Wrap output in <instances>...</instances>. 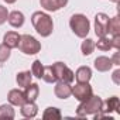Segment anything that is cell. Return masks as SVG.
I'll use <instances>...</instances> for the list:
<instances>
[{"label": "cell", "instance_id": "obj_18", "mask_svg": "<svg viewBox=\"0 0 120 120\" xmlns=\"http://www.w3.org/2000/svg\"><path fill=\"white\" fill-rule=\"evenodd\" d=\"M31 81H33V74H31V71H21V72H19L17 76H16V82H17V85L21 86V88L28 86V85L31 83Z\"/></svg>", "mask_w": 120, "mask_h": 120}, {"label": "cell", "instance_id": "obj_20", "mask_svg": "<svg viewBox=\"0 0 120 120\" xmlns=\"http://www.w3.org/2000/svg\"><path fill=\"white\" fill-rule=\"evenodd\" d=\"M62 117L61 114V110H59L58 107H54V106H49L44 110L42 113V119L44 120H59Z\"/></svg>", "mask_w": 120, "mask_h": 120}, {"label": "cell", "instance_id": "obj_19", "mask_svg": "<svg viewBox=\"0 0 120 120\" xmlns=\"http://www.w3.org/2000/svg\"><path fill=\"white\" fill-rule=\"evenodd\" d=\"M16 117V112L13 109V105H0V119L2 120H13Z\"/></svg>", "mask_w": 120, "mask_h": 120}, {"label": "cell", "instance_id": "obj_28", "mask_svg": "<svg viewBox=\"0 0 120 120\" xmlns=\"http://www.w3.org/2000/svg\"><path fill=\"white\" fill-rule=\"evenodd\" d=\"M110 40H112V47H113V48H116V49L119 51V49H120V34L113 35Z\"/></svg>", "mask_w": 120, "mask_h": 120}, {"label": "cell", "instance_id": "obj_2", "mask_svg": "<svg viewBox=\"0 0 120 120\" xmlns=\"http://www.w3.org/2000/svg\"><path fill=\"white\" fill-rule=\"evenodd\" d=\"M69 27L74 31V34L79 38H86L90 31V21L85 14H74L69 19Z\"/></svg>", "mask_w": 120, "mask_h": 120}, {"label": "cell", "instance_id": "obj_21", "mask_svg": "<svg viewBox=\"0 0 120 120\" xmlns=\"http://www.w3.org/2000/svg\"><path fill=\"white\" fill-rule=\"evenodd\" d=\"M93 49H95V41L90 40V38H85V40L82 41V44H81V51H82V54H83L85 56H88V55H90V54L93 52Z\"/></svg>", "mask_w": 120, "mask_h": 120}, {"label": "cell", "instance_id": "obj_32", "mask_svg": "<svg viewBox=\"0 0 120 120\" xmlns=\"http://www.w3.org/2000/svg\"><path fill=\"white\" fill-rule=\"evenodd\" d=\"M110 2H113V3H117V2H119V0H110Z\"/></svg>", "mask_w": 120, "mask_h": 120}, {"label": "cell", "instance_id": "obj_15", "mask_svg": "<svg viewBox=\"0 0 120 120\" xmlns=\"http://www.w3.org/2000/svg\"><path fill=\"white\" fill-rule=\"evenodd\" d=\"M74 75L76 82H89L92 79V69L89 67H79L74 72Z\"/></svg>", "mask_w": 120, "mask_h": 120}, {"label": "cell", "instance_id": "obj_13", "mask_svg": "<svg viewBox=\"0 0 120 120\" xmlns=\"http://www.w3.org/2000/svg\"><path fill=\"white\" fill-rule=\"evenodd\" d=\"M7 21H9V24H10L13 28H20V27H23V24H24V21H26V17H24V14H23L21 11L14 10V11H10V13H9Z\"/></svg>", "mask_w": 120, "mask_h": 120}, {"label": "cell", "instance_id": "obj_25", "mask_svg": "<svg viewBox=\"0 0 120 120\" xmlns=\"http://www.w3.org/2000/svg\"><path fill=\"white\" fill-rule=\"evenodd\" d=\"M42 72H44V65L41 64L40 59H35V61L33 62V65H31V74H33V76L41 79L42 78Z\"/></svg>", "mask_w": 120, "mask_h": 120}, {"label": "cell", "instance_id": "obj_10", "mask_svg": "<svg viewBox=\"0 0 120 120\" xmlns=\"http://www.w3.org/2000/svg\"><path fill=\"white\" fill-rule=\"evenodd\" d=\"M20 113L26 119H34L38 114V106L35 105V102H28L27 100L20 106Z\"/></svg>", "mask_w": 120, "mask_h": 120}, {"label": "cell", "instance_id": "obj_22", "mask_svg": "<svg viewBox=\"0 0 120 120\" xmlns=\"http://www.w3.org/2000/svg\"><path fill=\"white\" fill-rule=\"evenodd\" d=\"M47 83H55L56 82V76H55V72L52 69V65H48V67H44V72H42V78Z\"/></svg>", "mask_w": 120, "mask_h": 120}, {"label": "cell", "instance_id": "obj_26", "mask_svg": "<svg viewBox=\"0 0 120 120\" xmlns=\"http://www.w3.org/2000/svg\"><path fill=\"white\" fill-rule=\"evenodd\" d=\"M10 55H11V49L2 42L0 44V62H6L10 58Z\"/></svg>", "mask_w": 120, "mask_h": 120}, {"label": "cell", "instance_id": "obj_1", "mask_svg": "<svg viewBox=\"0 0 120 120\" xmlns=\"http://www.w3.org/2000/svg\"><path fill=\"white\" fill-rule=\"evenodd\" d=\"M31 23L34 30L41 37H49L54 31V21L51 16L44 11H34L31 16Z\"/></svg>", "mask_w": 120, "mask_h": 120}, {"label": "cell", "instance_id": "obj_7", "mask_svg": "<svg viewBox=\"0 0 120 120\" xmlns=\"http://www.w3.org/2000/svg\"><path fill=\"white\" fill-rule=\"evenodd\" d=\"M109 20L106 13H98L95 16V34L98 37H105L109 34Z\"/></svg>", "mask_w": 120, "mask_h": 120}, {"label": "cell", "instance_id": "obj_12", "mask_svg": "<svg viewBox=\"0 0 120 120\" xmlns=\"http://www.w3.org/2000/svg\"><path fill=\"white\" fill-rule=\"evenodd\" d=\"M20 38H21V35H20L17 31H7V33L3 35V44L7 45L10 49H13V48H19Z\"/></svg>", "mask_w": 120, "mask_h": 120}, {"label": "cell", "instance_id": "obj_16", "mask_svg": "<svg viewBox=\"0 0 120 120\" xmlns=\"http://www.w3.org/2000/svg\"><path fill=\"white\" fill-rule=\"evenodd\" d=\"M119 107H120V100L117 96H112L109 98L106 102H103V106H102V112L105 113H112V112H119Z\"/></svg>", "mask_w": 120, "mask_h": 120}, {"label": "cell", "instance_id": "obj_23", "mask_svg": "<svg viewBox=\"0 0 120 120\" xmlns=\"http://www.w3.org/2000/svg\"><path fill=\"white\" fill-rule=\"evenodd\" d=\"M109 34H112V35L120 34V19H119V16H114L109 20Z\"/></svg>", "mask_w": 120, "mask_h": 120}, {"label": "cell", "instance_id": "obj_4", "mask_svg": "<svg viewBox=\"0 0 120 120\" xmlns=\"http://www.w3.org/2000/svg\"><path fill=\"white\" fill-rule=\"evenodd\" d=\"M19 48L23 54L26 55H35L41 51V42L34 38L33 35H28V34H24L21 35L20 38V44H19Z\"/></svg>", "mask_w": 120, "mask_h": 120}, {"label": "cell", "instance_id": "obj_5", "mask_svg": "<svg viewBox=\"0 0 120 120\" xmlns=\"http://www.w3.org/2000/svg\"><path fill=\"white\" fill-rule=\"evenodd\" d=\"M52 69L55 72L56 81H59V82H67V83H72L74 82V79H75L74 71L68 65H65L64 62L58 61V62L52 64Z\"/></svg>", "mask_w": 120, "mask_h": 120}, {"label": "cell", "instance_id": "obj_27", "mask_svg": "<svg viewBox=\"0 0 120 120\" xmlns=\"http://www.w3.org/2000/svg\"><path fill=\"white\" fill-rule=\"evenodd\" d=\"M7 17H9V11H7V7L0 4V26L4 24L7 21Z\"/></svg>", "mask_w": 120, "mask_h": 120}, {"label": "cell", "instance_id": "obj_8", "mask_svg": "<svg viewBox=\"0 0 120 120\" xmlns=\"http://www.w3.org/2000/svg\"><path fill=\"white\" fill-rule=\"evenodd\" d=\"M54 93L58 99H68L72 96V86L71 83H67V82H59L56 81L55 82V88H54Z\"/></svg>", "mask_w": 120, "mask_h": 120}, {"label": "cell", "instance_id": "obj_14", "mask_svg": "<svg viewBox=\"0 0 120 120\" xmlns=\"http://www.w3.org/2000/svg\"><path fill=\"white\" fill-rule=\"evenodd\" d=\"M112 67H113V64H112V59L109 56L100 55L95 59V68L99 72H107V71L112 69Z\"/></svg>", "mask_w": 120, "mask_h": 120}, {"label": "cell", "instance_id": "obj_24", "mask_svg": "<svg viewBox=\"0 0 120 120\" xmlns=\"http://www.w3.org/2000/svg\"><path fill=\"white\" fill-rule=\"evenodd\" d=\"M95 48H98V49H100V51H109V49L113 48V47H112V40L107 38L106 35H105V37H99L98 42L95 44Z\"/></svg>", "mask_w": 120, "mask_h": 120}, {"label": "cell", "instance_id": "obj_6", "mask_svg": "<svg viewBox=\"0 0 120 120\" xmlns=\"http://www.w3.org/2000/svg\"><path fill=\"white\" fill-rule=\"evenodd\" d=\"M92 95H93V89L89 85V82H78L75 86H72V96L79 102H85Z\"/></svg>", "mask_w": 120, "mask_h": 120}, {"label": "cell", "instance_id": "obj_29", "mask_svg": "<svg viewBox=\"0 0 120 120\" xmlns=\"http://www.w3.org/2000/svg\"><path fill=\"white\" fill-rule=\"evenodd\" d=\"M112 79H113V82H114L116 85H120V69H116V71L113 72Z\"/></svg>", "mask_w": 120, "mask_h": 120}, {"label": "cell", "instance_id": "obj_17", "mask_svg": "<svg viewBox=\"0 0 120 120\" xmlns=\"http://www.w3.org/2000/svg\"><path fill=\"white\" fill-rule=\"evenodd\" d=\"M26 90H24V96H26V100H28V102H35L37 100V98H38V95H40V86L37 85V83H30L28 86H26L24 88Z\"/></svg>", "mask_w": 120, "mask_h": 120}, {"label": "cell", "instance_id": "obj_30", "mask_svg": "<svg viewBox=\"0 0 120 120\" xmlns=\"http://www.w3.org/2000/svg\"><path fill=\"white\" fill-rule=\"evenodd\" d=\"M110 59H112V64H113V65H116V67L120 65V55H119V52H114Z\"/></svg>", "mask_w": 120, "mask_h": 120}, {"label": "cell", "instance_id": "obj_31", "mask_svg": "<svg viewBox=\"0 0 120 120\" xmlns=\"http://www.w3.org/2000/svg\"><path fill=\"white\" fill-rule=\"evenodd\" d=\"M4 2L7 3V4H13V3H16L17 0H4Z\"/></svg>", "mask_w": 120, "mask_h": 120}, {"label": "cell", "instance_id": "obj_11", "mask_svg": "<svg viewBox=\"0 0 120 120\" xmlns=\"http://www.w3.org/2000/svg\"><path fill=\"white\" fill-rule=\"evenodd\" d=\"M7 100L13 106H21L24 102H27L26 100V96H24V92L20 90V89H11V90H9Z\"/></svg>", "mask_w": 120, "mask_h": 120}, {"label": "cell", "instance_id": "obj_9", "mask_svg": "<svg viewBox=\"0 0 120 120\" xmlns=\"http://www.w3.org/2000/svg\"><path fill=\"white\" fill-rule=\"evenodd\" d=\"M40 4L45 11H58L68 4V0H40Z\"/></svg>", "mask_w": 120, "mask_h": 120}, {"label": "cell", "instance_id": "obj_3", "mask_svg": "<svg viewBox=\"0 0 120 120\" xmlns=\"http://www.w3.org/2000/svg\"><path fill=\"white\" fill-rule=\"evenodd\" d=\"M102 106H103V100L99 96L92 95L85 102H81V105L76 107V116L78 117H86L89 114H95V113L102 110Z\"/></svg>", "mask_w": 120, "mask_h": 120}]
</instances>
